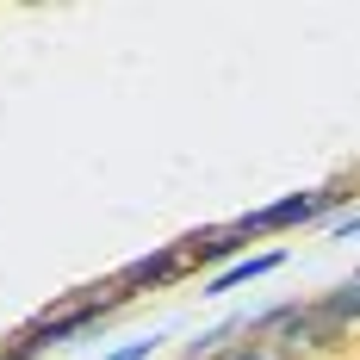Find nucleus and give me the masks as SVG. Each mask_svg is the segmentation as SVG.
Segmentation results:
<instances>
[{
  "instance_id": "1",
  "label": "nucleus",
  "mask_w": 360,
  "mask_h": 360,
  "mask_svg": "<svg viewBox=\"0 0 360 360\" xmlns=\"http://www.w3.org/2000/svg\"><path fill=\"white\" fill-rule=\"evenodd\" d=\"M124 298H131V292L118 286V280H112V286L81 292V298H63L56 311H44L37 323L19 329V342H32L37 354H44V348H69V342H81V335H94V329L106 323V317L118 311V304H124Z\"/></svg>"
},
{
  "instance_id": "2",
  "label": "nucleus",
  "mask_w": 360,
  "mask_h": 360,
  "mask_svg": "<svg viewBox=\"0 0 360 360\" xmlns=\"http://www.w3.org/2000/svg\"><path fill=\"white\" fill-rule=\"evenodd\" d=\"M354 199H360V186H311V193H292V199H274L261 212L236 217V230L243 236H274V230H292V224H323Z\"/></svg>"
},
{
  "instance_id": "3",
  "label": "nucleus",
  "mask_w": 360,
  "mask_h": 360,
  "mask_svg": "<svg viewBox=\"0 0 360 360\" xmlns=\"http://www.w3.org/2000/svg\"><path fill=\"white\" fill-rule=\"evenodd\" d=\"M280 267H286V249H261V255H243V261L217 267L212 280L199 286V298H230V292L255 286V280H267V274H280Z\"/></svg>"
},
{
  "instance_id": "4",
  "label": "nucleus",
  "mask_w": 360,
  "mask_h": 360,
  "mask_svg": "<svg viewBox=\"0 0 360 360\" xmlns=\"http://www.w3.org/2000/svg\"><path fill=\"white\" fill-rule=\"evenodd\" d=\"M311 317H317V329H323V342H342V335L360 323V274L342 280L335 292H323V298H311Z\"/></svg>"
},
{
  "instance_id": "5",
  "label": "nucleus",
  "mask_w": 360,
  "mask_h": 360,
  "mask_svg": "<svg viewBox=\"0 0 360 360\" xmlns=\"http://www.w3.org/2000/svg\"><path fill=\"white\" fill-rule=\"evenodd\" d=\"M180 274H186V249H180V243H168V249L131 261V267L118 274V286H124V292H155V286H168V280H180Z\"/></svg>"
},
{
  "instance_id": "6",
  "label": "nucleus",
  "mask_w": 360,
  "mask_h": 360,
  "mask_svg": "<svg viewBox=\"0 0 360 360\" xmlns=\"http://www.w3.org/2000/svg\"><path fill=\"white\" fill-rule=\"evenodd\" d=\"M180 249H186V267H212V261H230V255L243 261L249 236H243V230L230 224V230H205V236H186Z\"/></svg>"
},
{
  "instance_id": "7",
  "label": "nucleus",
  "mask_w": 360,
  "mask_h": 360,
  "mask_svg": "<svg viewBox=\"0 0 360 360\" xmlns=\"http://www.w3.org/2000/svg\"><path fill=\"white\" fill-rule=\"evenodd\" d=\"M236 335H249V311H236V317H224V323H212V329H199L180 360H217V354L236 348Z\"/></svg>"
},
{
  "instance_id": "8",
  "label": "nucleus",
  "mask_w": 360,
  "mask_h": 360,
  "mask_svg": "<svg viewBox=\"0 0 360 360\" xmlns=\"http://www.w3.org/2000/svg\"><path fill=\"white\" fill-rule=\"evenodd\" d=\"M168 335H143V342H124V348H112L106 360H155V348H162Z\"/></svg>"
},
{
  "instance_id": "9",
  "label": "nucleus",
  "mask_w": 360,
  "mask_h": 360,
  "mask_svg": "<svg viewBox=\"0 0 360 360\" xmlns=\"http://www.w3.org/2000/svg\"><path fill=\"white\" fill-rule=\"evenodd\" d=\"M217 360H286V354H280V348H267V342H255V335H249V342H236L230 354H217Z\"/></svg>"
},
{
  "instance_id": "10",
  "label": "nucleus",
  "mask_w": 360,
  "mask_h": 360,
  "mask_svg": "<svg viewBox=\"0 0 360 360\" xmlns=\"http://www.w3.org/2000/svg\"><path fill=\"white\" fill-rule=\"evenodd\" d=\"M329 230H335V243H354V236H360V212H342Z\"/></svg>"
}]
</instances>
